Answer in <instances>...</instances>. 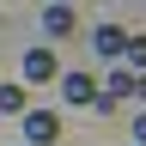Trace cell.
<instances>
[{"instance_id":"6da1fadb","label":"cell","mask_w":146,"mask_h":146,"mask_svg":"<svg viewBox=\"0 0 146 146\" xmlns=\"http://www.w3.org/2000/svg\"><path fill=\"white\" fill-rule=\"evenodd\" d=\"M25 140L31 146H55L61 140V116L55 110H25Z\"/></svg>"},{"instance_id":"7a4b0ae2","label":"cell","mask_w":146,"mask_h":146,"mask_svg":"<svg viewBox=\"0 0 146 146\" xmlns=\"http://www.w3.org/2000/svg\"><path fill=\"white\" fill-rule=\"evenodd\" d=\"M122 98H134V73H128V67H110V79L98 85V104H91V110H116Z\"/></svg>"},{"instance_id":"3957f363","label":"cell","mask_w":146,"mask_h":146,"mask_svg":"<svg viewBox=\"0 0 146 146\" xmlns=\"http://www.w3.org/2000/svg\"><path fill=\"white\" fill-rule=\"evenodd\" d=\"M55 73H61V67H55V49H43V43L25 49V79H31V85H49Z\"/></svg>"},{"instance_id":"277c9868","label":"cell","mask_w":146,"mask_h":146,"mask_svg":"<svg viewBox=\"0 0 146 146\" xmlns=\"http://www.w3.org/2000/svg\"><path fill=\"white\" fill-rule=\"evenodd\" d=\"M61 98L67 104H98V79L91 73H61Z\"/></svg>"},{"instance_id":"5b68a950","label":"cell","mask_w":146,"mask_h":146,"mask_svg":"<svg viewBox=\"0 0 146 146\" xmlns=\"http://www.w3.org/2000/svg\"><path fill=\"white\" fill-rule=\"evenodd\" d=\"M73 25H79V12H73V6H61V0L43 12V31H49V36H73Z\"/></svg>"},{"instance_id":"8992f818","label":"cell","mask_w":146,"mask_h":146,"mask_svg":"<svg viewBox=\"0 0 146 146\" xmlns=\"http://www.w3.org/2000/svg\"><path fill=\"white\" fill-rule=\"evenodd\" d=\"M91 43H98V55H110V61H122V49H128V31H122V25H104L98 36H91Z\"/></svg>"},{"instance_id":"52a82bcc","label":"cell","mask_w":146,"mask_h":146,"mask_svg":"<svg viewBox=\"0 0 146 146\" xmlns=\"http://www.w3.org/2000/svg\"><path fill=\"white\" fill-rule=\"evenodd\" d=\"M0 110H6V116H25V110H31V91L25 85H0Z\"/></svg>"},{"instance_id":"ba28073f","label":"cell","mask_w":146,"mask_h":146,"mask_svg":"<svg viewBox=\"0 0 146 146\" xmlns=\"http://www.w3.org/2000/svg\"><path fill=\"white\" fill-rule=\"evenodd\" d=\"M122 61L134 67V73H146V36H128V49H122Z\"/></svg>"},{"instance_id":"9c48e42d","label":"cell","mask_w":146,"mask_h":146,"mask_svg":"<svg viewBox=\"0 0 146 146\" xmlns=\"http://www.w3.org/2000/svg\"><path fill=\"white\" fill-rule=\"evenodd\" d=\"M134 98H140V104H146V73H134Z\"/></svg>"},{"instance_id":"30bf717a","label":"cell","mask_w":146,"mask_h":146,"mask_svg":"<svg viewBox=\"0 0 146 146\" xmlns=\"http://www.w3.org/2000/svg\"><path fill=\"white\" fill-rule=\"evenodd\" d=\"M134 140H146V116H140V122H134Z\"/></svg>"},{"instance_id":"8fae6325","label":"cell","mask_w":146,"mask_h":146,"mask_svg":"<svg viewBox=\"0 0 146 146\" xmlns=\"http://www.w3.org/2000/svg\"><path fill=\"white\" fill-rule=\"evenodd\" d=\"M61 6H73V0H61Z\"/></svg>"},{"instance_id":"7c38bea8","label":"cell","mask_w":146,"mask_h":146,"mask_svg":"<svg viewBox=\"0 0 146 146\" xmlns=\"http://www.w3.org/2000/svg\"><path fill=\"white\" fill-rule=\"evenodd\" d=\"M134 146H146V140H134Z\"/></svg>"},{"instance_id":"4fadbf2b","label":"cell","mask_w":146,"mask_h":146,"mask_svg":"<svg viewBox=\"0 0 146 146\" xmlns=\"http://www.w3.org/2000/svg\"><path fill=\"white\" fill-rule=\"evenodd\" d=\"M25 146H31V140H25Z\"/></svg>"}]
</instances>
